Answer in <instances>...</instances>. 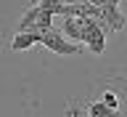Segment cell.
<instances>
[{"label": "cell", "mask_w": 127, "mask_h": 117, "mask_svg": "<svg viewBox=\"0 0 127 117\" xmlns=\"http://www.w3.org/2000/svg\"><path fill=\"white\" fill-rule=\"evenodd\" d=\"M98 101H101L103 107H106V109H111V112H119V96L114 93V91H103Z\"/></svg>", "instance_id": "6"}, {"label": "cell", "mask_w": 127, "mask_h": 117, "mask_svg": "<svg viewBox=\"0 0 127 117\" xmlns=\"http://www.w3.org/2000/svg\"><path fill=\"white\" fill-rule=\"evenodd\" d=\"M82 48H90L93 53L106 51V29L95 19H87V16H82Z\"/></svg>", "instance_id": "2"}, {"label": "cell", "mask_w": 127, "mask_h": 117, "mask_svg": "<svg viewBox=\"0 0 127 117\" xmlns=\"http://www.w3.org/2000/svg\"><path fill=\"white\" fill-rule=\"evenodd\" d=\"M48 29H53V16L45 13L42 8L34 3V5L21 16L19 21V32H34V35H45Z\"/></svg>", "instance_id": "1"}, {"label": "cell", "mask_w": 127, "mask_h": 117, "mask_svg": "<svg viewBox=\"0 0 127 117\" xmlns=\"http://www.w3.org/2000/svg\"><path fill=\"white\" fill-rule=\"evenodd\" d=\"M42 35H34V32H16L13 40H11V51H29L32 45H37Z\"/></svg>", "instance_id": "4"}, {"label": "cell", "mask_w": 127, "mask_h": 117, "mask_svg": "<svg viewBox=\"0 0 127 117\" xmlns=\"http://www.w3.org/2000/svg\"><path fill=\"white\" fill-rule=\"evenodd\" d=\"M40 43H42L48 51H53L56 56H77V53H82V51H85L82 45H77V43L66 40L58 29H48L45 35L40 37Z\"/></svg>", "instance_id": "3"}, {"label": "cell", "mask_w": 127, "mask_h": 117, "mask_svg": "<svg viewBox=\"0 0 127 117\" xmlns=\"http://www.w3.org/2000/svg\"><path fill=\"white\" fill-rule=\"evenodd\" d=\"M37 5L45 11V13H50V16H61L64 13V0H37Z\"/></svg>", "instance_id": "5"}]
</instances>
